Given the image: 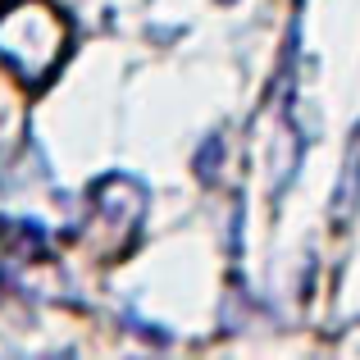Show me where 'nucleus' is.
Listing matches in <instances>:
<instances>
[{
	"mask_svg": "<svg viewBox=\"0 0 360 360\" xmlns=\"http://www.w3.org/2000/svg\"><path fill=\"white\" fill-rule=\"evenodd\" d=\"M64 41H69V23L46 0H18L0 14V60L14 64V73L32 87L55 73Z\"/></svg>",
	"mask_w": 360,
	"mask_h": 360,
	"instance_id": "nucleus-1",
	"label": "nucleus"
},
{
	"mask_svg": "<svg viewBox=\"0 0 360 360\" xmlns=\"http://www.w3.org/2000/svg\"><path fill=\"white\" fill-rule=\"evenodd\" d=\"M141 210H146V187H141L137 178L110 174V178L96 183V214L105 219V229L115 233L119 246L141 229Z\"/></svg>",
	"mask_w": 360,
	"mask_h": 360,
	"instance_id": "nucleus-2",
	"label": "nucleus"
},
{
	"mask_svg": "<svg viewBox=\"0 0 360 360\" xmlns=\"http://www.w3.org/2000/svg\"><path fill=\"white\" fill-rule=\"evenodd\" d=\"M356 196H360V137H356L352 155H347V174H342V187H338V201H333L338 219H347V214H352V201H356Z\"/></svg>",
	"mask_w": 360,
	"mask_h": 360,
	"instance_id": "nucleus-3",
	"label": "nucleus"
},
{
	"mask_svg": "<svg viewBox=\"0 0 360 360\" xmlns=\"http://www.w3.org/2000/svg\"><path fill=\"white\" fill-rule=\"evenodd\" d=\"M219 150H224L219 137H210V141L201 146V155H196V169H201V178H214V169H219Z\"/></svg>",
	"mask_w": 360,
	"mask_h": 360,
	"instance_id": "nucleus-4",
	"label": "nucleus"
},
{
	"mask_svg": "<svg viewBox=\"0 0 360 360\" xmlns=\"http://www.w3.org/2000/svg\"><path fill=\"white\" fill-rule=\"evenodd\" d=\"M0 5H5V0H0Z\"/></svg>",
	"mask_w": 360,
	"mask_h": 360,
	"instance_id": "nucleus-5",
	"label": "nucleus"
}]
</instances>
